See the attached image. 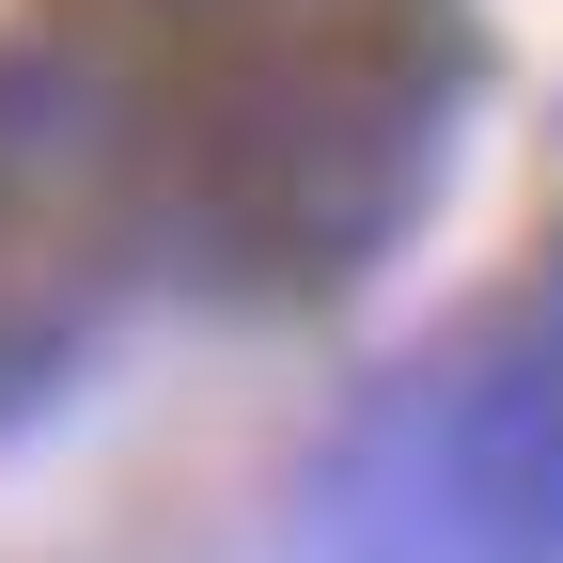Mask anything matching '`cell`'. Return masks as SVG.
<instances>
[{"mask_svg": "<svg viewBox=\"0 0 563 563\" xmlns=\"http://www.w3.org/2000/svg\"><path fill=\"white\" fill-rule=\"evenodd\" d=\"M470 79V0H0V422L157 313L361 282Z\"/></svg>", "mask_w": 563, "mask_h": 563, "instance_id": "cell-1", "label": "cell"}, {"mask_svg": "<svg viewBox=\"0 0 563 563\" xmlns=\"http://www.w3.org/2000/svg\"><path fill=\"white\" fill-rule=\"evenodd\" d=\"M298 563H563V251L344 391L298 470Z\"/></svg>", "mask_w": 563, "mask_h": 563, "instance_id": "cell-2", "label": "cell"}]
</instances>
